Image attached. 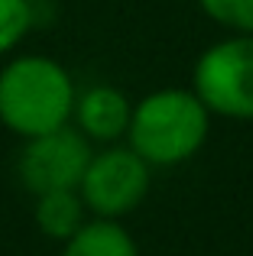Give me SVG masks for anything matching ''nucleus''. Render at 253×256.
<instances>
[{"instance_id":"1","label":"nucleus","mask_w":253,"mask_h":256,"mask_svg":"<svg viewBox=\"0 0 253 256\" xmlns=\"http://www.w3.org/2000/svg\"><path fill=\"white\" fill-rule=\"evenodd\" d=\"M75 82L49 56H16L0 68V124L30 140L72 124Z\"/></svg>"},{"instance_id":"2","label":"nucleus","mask_w":253,"mask_h":256,"mask_svg":"<svg viewBox=\"0 0 253 256\" xmlns=\"http://www.w3.org/2000/svg\"><path fill=\"white\" fill-rule=\"evenodd\" d=\"M208 133L211 110L192 88H159L133 104L126 146H133L152 169L178 166L198 156Z\"/></svg>"},{"instance_id":"3","label":"nucleus","mask_w":253,"mask_h":256,"mask_svg":"<svg viewBox=\"0 0 253 256\" xmlns=\"http://www.w3.org/2000/svg\"><path fill=\"white\" fill-rule=\"evenodd\" d=\"M192 91L211 117L253 120V32L214 42L192 72Z\"/></svg>"},{"instance_id":"4","label":"nucleus","mask_w":253,"mask_h":256,"mask_svg":"<svg viewBox=\"0 0 253 256\" xmlns=\"http://www.w3.org/2000/svg\"><path fill=\"white\" fill-rule=\"evenodd\" d=\"M150 185H152V166L133 146L110 143L108 150L91 156L78 192L84 198V208L94 218L120 220L146 201Z\"/></svg>"},{"instance_id":"5","label":"nucleus","mask_w":253,"mask_h":256,"mask_svg":"<svg viewBox=\"0 0 253 256\" xmlns=\"http://www.w3.org/2000/svg\"><path fill=\"white\" fill-rule=\"evenodd\" d=\"M91 156V140L78 130L75 124H65L58 130L30 136L20 152V182L26 192L36 198L46 192H65V188H78L84 178Z\"/></svg>"},{"instance_id":"6","label":"nucleus","mask_w":253,"mask_h":256,"mask_svg":"<svg viewBox=\"0 0 253 256\" xmlns=\"http://www.w3.org/2000/svg\"><path fill=\"white\" fill-rule=\"evenodd\" d=\"M133 117L130 98L114 84H94L84 94H78L72 124L91 140V143H117L126 136Z\"/></svg>"},{"instance_id":"7","label":"nucleus","mask_w":253,"mask_h":256,"mask_svg":"<svg viewBox=\"0 0 253 256\" xmlns=\"http://www.w3.org/2000/svg\"><path fill=\"white\" fill-rule=\"evenodd\" d=\"M58 256H140V246L120 220L91 218L62 244Z\"/></svg>"},{"instance_id":"8","label":"nucleus","mask_w":253,"mask_h":256,"mask_svg":"<svg viewBox=\"0 0 253 256\" xmlns=\"http://www.w3.org/2000/svg\"><path fill=\"white\" fill-rule=\"evenodd\" d=\"M84 198L78 188H65V192H46L36 194V208H32V220H36L39 234L49 240H65L84 224Z\"/></svg>"},{"instance_id":"9","label":"nucleus","mask_w":253,"mask_h":256,"mask_svg":"<svg viewBox=\"0 0 253 256\" xmlns=\"http://www.w3.org/2000/svg\"><path fill=\"white\" fill-rule=\"evenodd\" d=\"M32 26L30 0H0V58L10 56Z\"/></svg>"},{"instance_id":"10","label":"nucleus","mask_w":253,"mask_h":256,"mask_svg":"<svg viewBox=\"0 0 253 256\" xmlns=\"http://www.w3.org/2000/svg\"><path fill=\"white\" fill-rule=\"evenodd\" d=\"M204 16L230 32H253V0H198Z\"/></svg>"}]
</instances>
